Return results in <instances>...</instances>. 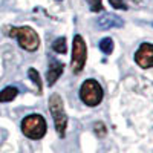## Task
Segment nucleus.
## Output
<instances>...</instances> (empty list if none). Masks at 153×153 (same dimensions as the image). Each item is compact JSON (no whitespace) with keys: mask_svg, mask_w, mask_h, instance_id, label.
Here are the masks:
<instances>
[{"mask_svg":"<svg viewBox=\"0 0 153 153\" xmlns=\"http://www.w3.org/2000/svg\"><path fill=\"white\" fill-rule=\"evenodd\" d=\"M8 35L11 38H16L22 49L26 52H35L40 46V37L31 26H14L9 28Z\"/></svg>","mask_w":153,"mask_h":153,"instance_id":"obj_1","label":"nucleus"},{"mask_svg":"<svg viewBox=\"0 0 153 153\" xmlns=\"http://www.w3.org/2000/svg\"><path fill=\"white\" fill-rule=\"evenodd\" d=\"M20 129L22 133L29 139H42L48 132V124L40 113H31L22 120Z\"/></svg>","mask_w":153,"mask_h":153,"instance_id":"obj_2","label":"nucleus"},{"mask_svg":"<svg viewBox=\"0 0 153 153\" xmlns=\"http://www.w3.org/2000/svg\"><path fill=\"white\" fill-rule=\"evenodd\" d=\"M49 112L54 118L55 130L60 138L66 136V129H68V115L65 112V103L58 94H52L49 97Z\"/></svg>","mask_w":153,"mask_h":153,"instance_id":"obj_3","label":"nucleus"},{"mask_svg":"<svg viewBox=\"0 0 153 153\" xmlns=\"http://www.w3.org/2000/svg\"><path fill=\"white\" fill-rule=\"evenodd\" d=\"M80 98L86 106L97 107L98 104H101V101L104 98V91L97 80L89 78V80L83 81V84L80 87Z\"/></svg>","mask_w":153,"mask_h":153,"instance_id":"obj_4","label":"nucleus"},{"mask_svg":"<svg viewBox=\"0 0 153 153\" xmlns=\"http://www.w3.org/2000/svg\"><path fill=\"white\" fill-rule=\"evenodd\" d=\"M86 60H87V45L84 42V38L80 34H76L72 42V57H71L72 72L80 74L86 66Z\"/></svg>","mask_w":153,"mask_h":153,"instance_id":"obj_5","label":"nucleus"},{"mask_svg":"<svg viewBox=\"0 0 153 153\" xmlns=\"http://www.w3.org/2000/svg\"><path fill=\"white\" fill-rule=\"evenodd\" d=\"M135 63L141 69L153 68V43H143L135 52Z\"/></svg>","mask_w":153,"mask_h":153,"instance_id":"obj_6","label":"nucleus"},{"mask_svg":"<svg viewBox=\"0 0 153 153\" xmlns=\"http://www.w3.org/2000/svg\"><path fill=\"white\" fill-rule=\"evenodd\" d=\"M63 71H65V65H63V63H60L58 60H51L49 68H48V72H46L48 86H54V84L57 83V80L61 76Z\"/></svg>","mask_w":153,"mask_h":153,"instance_id":"obj_7","label":"nucleus"},{"mask_svg":"<svg viewBox=\"0 0 153 153\" xmlns=\"http://www.w3.org/2000/svg\"><path fill=\"white\" fill-rule=\"evenodd\" d=\"M97 25H98L100 29L104 31V29H109V28H121L124 25V22L115 14H104L97 20Z\"/></svg>","mask_w":153,"mask_h":153,"instance_id":"obj_8","label":"nucleus"},{"mask_svg":"<svg viewBox=\"0 0 153 153\" xmlns=\"http://www.w3.org/2000/svg\"><path fill=\"white\" fill-rule=\"evenodd\" d=\"M17 95H19V89L16 86H6L0 92V103H9V101L16 100Z\"/></svg>","mask_w":153,"mask_h":153,"instance_id":"obj_9","label":"nucleus"},{"mask_svg":"<svg viewBox=\"0 0 153 153\" xmlns=\"http://www.w3.org/2000/svg\"><path fill=\"white\" fill-rule=\"evenodd\" d=\"M28 76L32 80V83L35 84L37 94H42V92H43V83H42V76H40V74L37 72V69L29 68V69H28Z\"/></svg>","mask_w":153,"mask_h":153,"instance_id":"obj_10","label":"nucleus"},{"mask_svg":"<svg viewBox=\"0 0 153 153\" xmlns=\"http://www.w3.org/2000/svg\"><path fill=\"white\" fill-rule=\"evenodd\" d=\"M113 40L110 37H104L103 40L100 42V49L103 51V54H106V55H110L112 52H113Z\"/></svg>","mask_w":153,"mask_h":153,"instance_id":"obj_11","label":"nucleus"},{"mask_svg":"<svg viewBox=\"0 0 153 153\" xmlns=\"http://www.w3.org/2000/svg\"><path fill=\"white\" fill-rule=\"evenodd\" d=\"M52 49L55 51L57 54H66V51H68V43H66V38H65V37H60V38H57V40L54 42V45H52Z\"/></svg>","mask_w":153,"mask_h":153,"instance_id":"obj_12","label":"nucleus"},{"mask_svg":"<svg viewBox=\"0 0 153 153\" xmlns=\"http://www.w3.org/2000/svg\"><path fill=\"white\" fill-rule=\"evenodd\" d=\"M94 133L98 136V138H104L107 135V129H106V124L103 121H98L94 124Z\"/></svg>","mask_w":153,"mask_h":153,"instance_id":"obj_13","label":"nucleus"},{"mask_svg":"<svg viewBox=\"0 0 153 153\" xmlns=\"http://www.w3.org/2000/svg\"><path fill=\"white\" fill-rule=\"evenodd\" d=\"M86 2L89 3V8H91L92 12H101V11L104 9L103 0H86Z\"/></svg>","mask_w":153,"mask_h":153,"instance_id":"obj_14","label":"nucleus"},{"mask_svg":"<svg viewBox=\"0 0 153 153\" xmlns=\"http://www.w3.org/2000/svg\"><path fill=\"white\" fill-rule=\"evenodd\" d=\"M110 2V6L112 8H115V9H127V5L123 2V0H109Z\"/></svg>","mask_w":153,"mask_h":153,"instance_id":"obj_15","label":"nucleus"},{"mask_svg":"<svg viewBox=\"0 0 153 153\" xmlns=\"http://www.w3.org/2000/svg\"><path fill=\"white\" fill-rule=\"evenodd\" d=\"M55 2H61V0H55Z\"/></svg>","mask_w":153,"mask_h":153,"instance_id":"obj_16","label":"nucleus"}]
</instances>
